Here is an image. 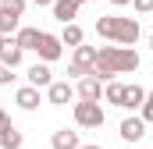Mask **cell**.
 <instances>
[{"mask_svg":"<svg viewBox=\"0 0 153 149\" xmlns=\"http://www.w3.org/2000/svg\"><path fill=\"white\" fill-rule=\"evenodd\" d=\"M139 68V53L132 50V46H100L96 50V68H93V74L107 85V82H114L117 74H132Z\"/></svg>","mask_w":153,"mask_h":149,"instance_id":"cell-1","label":"cell"},{"mask_svg":"<svg viewBox=\"0 0 153 149\" xmlns=\"http://www.w3.org/2000/svg\"><path fill=\"white\" fill-rule=\"evenodd\" d=\"M96 36L114 43V46H135L143 29H139V18H117V14H100L96 18Z\"/></svg>","mask_w":153,"mask_h":149,"instance_id":"cell-2","label":"cell"},{"mask_svg":"<svg viewBox=\"0 0 153 149\" xmlns=\"http://www.w3.org/2000/svg\"><path fill=\"white\" fill-rule=\"evenodd\" d=\"M93 68H96V46H78V50H71V68H68V74L85 78V74H93Z\"/></svg>","mask_w":153,"mask_h":149,"instance_id":"cell-3","label":"cell"},{"mask_svg":"<svg viewBox=\"0 0 153 149\" xmlns=\"http://www.w3.org/2000/svg\"><path fill=\"white\" fill-rule=\"evenodd\" d=\"M75 124L78 128H100L103 124V107L100 103H75Z\"/></svg>","mask_w":153,"mask_h":149,"instance_id":"cell-4","label":"cell"},{"mask_svg":"<svg viewBox=\"0 0 153 149\" xmlns=\"http://www.w3.org/2000/svg\"><path fill=\"white\" fill-rule=\"evenodd\" d=\"M75 96L82 100V103H100V100H103V82H100L96 74H85V78H78Z\"/></svg>","mask_w":153,"mask_h":149,"instance_id":"cell-5","label":"cell"},{"mask_svg":"<svg viewBox=\"0 0 153 149\" xmlns=\"http://www.w3.org/2000/svg\"><path fill=\"white\" fill-rule=\"evenodd\" d=\"M39 60L43 64H53V60H61V53H64V43H61V36H53V32H43V39H39Z\"/></svg>","mask_w":153,"mask_h":149,"instance_id":"cell-6","label":"cell"},{"mask_svg":"<svg viewBox=\"0 0 153 149\" xmlns=\"http://www.w3.org/2000/svg\"><path fill=\"white\" fill-rule=\"evenodd\" d=\"M146 128H150V124H146L143 117H125L117 131H121L125 142H143V139H146Z\"/></svg>","mask_w":153,"mask_h":149,"instance_id":"cell-7","label":"cell"},{"mask_svg":"<svg viewBox=\"0 0 153 149\" xmlns=\"http://www.w3.org/2000/svg\"><path fill=\"white\" fill-rule=\"evenodd\" d=\"M71 96H75V85H71V82H53V85L46 89V103H53V107H68Z\"/></svg>","mask_w":153,"mask_h":149,"instance_id":"cell-8","label":"cell"},{"mask_svg":"<svg viewBox=\"0 0 153 149\" xmlns=\"http://www.w3.org/2000/svg\"><path fill=\"white\" fill-rule=\"evenodd\" d=\"M22 57H25V50H22V46L14 43V36H11V39H4V46H0V64L14 71V68L22 64Z\"/></svg>","mask_w":153,"mask_h":149,"instance_id":"cell-9","label":"cell"},{"mask_svg":"<svg viewBox=\"0 0 153 149\" xmlns=\"http://www.w3.org/2000/svg\"><path fill=\"white\" fill-rule=\"evenodd\" d=\"M78 0H57L53 4V18L61 21V25H75V18H78Z\"/></svg>","mask_w":153,"mask_h":149,"instance_id":"cell-10","label":"cell"},{"mask_svg":"<svg viewBox=\"0 0 153 149\" xmlns=\"http://www.w3.org/2000/svg\"><path fill=\"white\" fill-rule=\"evenodd\" d=\"M29 85H32V89H50V85H53L50 64H43V60H39V64H32V68H29Z\"/></svg>","mask_w":153,"mask_h":149,"instance_id":"cell-11","label":"cell"},{"mask_svg":"<svg viewBox=\"0 0 153 149\" xmlns=\"http://www.w3.org/2000/svg\"><path fill=\"white\" fill-rule=\"evenodd\" d=\"M143 103H146V89L135 85V82H128L125 85V107L121 110H143Z\"/></svg>","mask_w":153,"mask_h":149,"instance_id":"cell-12","label":"cell"},{"mask_svg":"<svg viewBox=\"0 0 153 149\" xmlns=\"http://www.w3.org/2000/svg\"><path fill=\"white\" fill-rule=\"evenodd\" d=\"M50 146H53V149H82V142H78V131H71V128H57L53 139H50Z\"/></svg>","mask_w":153,"mask_h":149,"instance_id":"cell-13","label":"cell"},{"mask_svg":"<svg viewBox=\"0 0 153 149\" xmlns=\"http://www.w3.org/2000/svg\"><path fill=\"white\" fill-rule=\"evenodd\" d=\"M39 39H43V32H39V29L22 25V29H18V36H14V43H18L22 50H39Z\"/></svg>","mask_w":153,"mask_h":149,"instance_id":"cell-14","label":"cell"},{"mask_svg":"<svg viewBox=\"0 0 153 149\" xmlns=\"http://www.w3.org/2000/svg\"><path fill=\"white\" fill-rule=\"evenodd\" d=\"M14 103H18L22 110H36V107H39V89H32V85H22V89L14 92Z\"/></svg>","mask_w":153,"mask_h":149,"instance_id":"cell-15","label":"cell"},{"mask_svg":"<svg viewBox=\"0 0 153 149\" xmlns=\"http://www.w3.org/2000/svg\"><path fill=\"white\" fill-rule=\"evenodd\" d=\"M103 100H107V103H111V107H125V85H121V82H107V85H103Z\"/></svg>","mask_w":153,"mask_h":149,"instance_id":"cell-16","label":"cell"},{"mask_svg":"<svg viewBox=\"0 0 153 149\" xmlns=\"http://www.w3.org/2000/svg\"><path fill=\"white\" fill-rule=\"evenodd\" d=\"M61 43H64V46H71V50H78V46L85 43V32H82L78 25H64V32H61Z\"/></svg>","mask_w":153,"mask_h":149,"instance_id":"cell-17","label":"cell"},{"mask_svg":"<svg viewBox=\"0 0 153 149\" xmlns=\"http://www.w3.org/2000/svg\"><path fill=\"white\" fill-rule=\"evenodd\" d=\"M0 149H22V131L11 124L7 131H0Z\"/></svg>","mask_w":153,"mask_h":149,"instance_id":"cell-18","label":"cell"},{"mask_svg":"<svg viewBox=\"0 0 153 149\" xmlns=\"http://www.w3.org/2000/svg\"><path fill=\"white\" fill-rule=\"evenodd\" d=\"M0 14H11V18L22 21V14H25V0H0Z\"/></svg>","mask_w":153,"mask_h":149,"instance_id":"cell-19","label":"cell"},{"mask_svg":"<svg viewBox=\"0 0 153 149\" xmlns=\"http://www.w3.org/2000/svg\"><path fill=\"white\" fill-rule=\"evenodd\" d=\"M146 124H153V92H146V103H143V114H139Z\"/></svg>","mask_w":153,"mask_h":149,"instance_id":"cell-20","label":"cell"},{"mask_svg":"<svg viewBox=\"0 0 153 149\" xmlns=\"http://www.w3.org/2000/svg\"><path fill=\"white\" fill-rule=\"evenodd\" d=\"M135 14H153V0H132Z\"/></svg>","mask_w":153,"mask_h":149,"instance_id":"cell-21","label":"cell"},{"mask_svg":"<svg viewBox=\"0 0 153 149\" xmlns=\"http://www.w3.org/2000/svg\"><path fill=\"white\" fill-rule=\"evenodd\" d=\"M11 82H14V71H11V68H4V64H0V85H11Z\"/></svg>","mask_w":153,"mask_h":149,"instance_id":"cell-22","label":"cell"},{"mask_svg":"<svg viewBox=\"0 0 153 149\" xmlns=\"http://www.w3.org/2000/svg\"><path fill=\"white\" fill-rule=\"evenodd\" d=\"M7 128H11V117H7V114L0 110V131H7Z\"/></svg>","mask_w":153,"mask_h":149,"instance_id":"cell-23","label":"cell"},{"mask_svg":"<svg viewBox=\"0 0 153 149\" xmlns=\"http://www.w3.org/2000/svg\"><path fill=\"white\" fill-rule=\"evenodd\" d=\"M39 7H53V4H57V0H36Z\"/></svg>","mask_w":153,"mask_h":149,"instance_id":"cell-24","label":"cell"},{"mask_svg":"<svg viewBox=\"0 0 153 149\" xmlns=\"http://www.w3.org/2000/svg\"><path fill=\"white\" fill-rule=\"evenodd\" d=\"M111 4H114V7H121V4H132V0H111Z\"/></svg>","mask_w":153,"mask_h":149,"instance_id":"cell-25","label":"cell"},{"mask_svg":"<svg viewBox=\"0 0 153 149\" xmlns=\"http://www.w3.org/2000/svg\"><path fill=\"white\" fill-rule=\"evenodd\" d=\"M82 149H103V146H82Z\"/></svg>","mask_w":153,"mask_h":149,"instance_id":"cell-26","label":"cell"},{"mask_svg":"<svg viewBox=\"0 0 153 149\" xmlns=\"http://www.w3.org/2000/svg\"><path fill=\"white\" fill-rule=\"evenodd\" d=\"M150 50H153V32H150Z\"/></svg>","mask_w":153,"mask_h":149,"instance_id":"cell-27","label":"cell"},{"mask_svg":"<svg viewBox=\"0 0 153 149\" xmlns=\"http://www.w3.org/2000/svg\"><path fill=\"white\" fill-rule=\"evenodd\" d=\"M0 46H4V36H0Z\"/></svg>","mask_w":153,"mask_h":149,"instance_id":"cell-28","label":"cell"},{"mask_svg":"<svg viewBox=\"0 0 153 149\" xmlns=\"http://www.w3.org/2000/svg\"><path fill=\"white\" fill-rule=\"evenodd\" d=\"M78 4H85V0H78Z\"/></svg>","mask_w":153,"mask_h":149,"instance_id":"cell-29","label":"cell"}]
</instances>
